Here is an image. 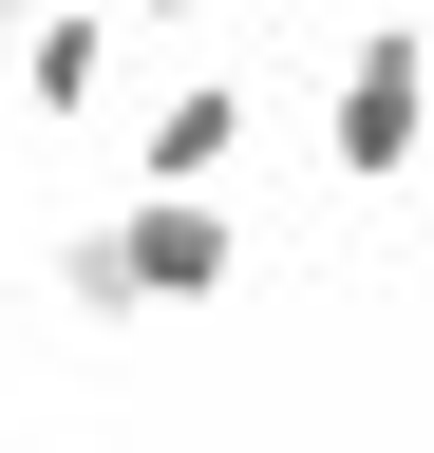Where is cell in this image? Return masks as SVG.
I'll return each mask as SVG.
<instances>
[{"label":"cell","instance_id":"2","mask_svg":"<svg viewBox=\"0 0 434 453\" xmlns=\"http://www.w3.org/2000/svg\"><path fill=\"white\" fill-rule=\"evenodd\" d=\"M114 265L189 303V283H227V226H208V208H133V246H114Z\"/></svg>","mask_w":434,"mask_h":453},{"label":"cell","instance_id":"1","mask_svg":"<svg viewBox=\"0 0 434 453\" xmlns=\"http://www.w3.org/2000/svg\"><path fill=\"white\" fill-rule=\"evenodd\" d=\"M415 151V38H359V76H340V170H397Z\"/></svg>","mask_w":434,"mask_h":453},{"label":"cell","instance_id":"3","mask_svg":"<svg viewBox=\"0 0 434 453\" xmlns=\"http://www.w3.org/2000/svg\"><path fill=\"white\" fill-rule=\"evenodd\" d=\"M227 133H246L227 95H171V113H151V170H171V189H189V170H227Z\"/></svg>","mask_w":434,"mask_h":453}]
</instances>
